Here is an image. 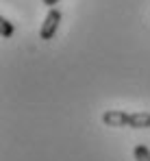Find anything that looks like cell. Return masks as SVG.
<instances>
[{"instance_id": "cell-5", "label": "cell", "mask_w": 150, "mask_h": 161, "mask_svg": "<svg viewBox=\"0 0 150 161\" xmlns=\"http://www.w3.org/2000/svg\"><path fill=\"white\" fill-rule=\"evenodd\" d=\"M42 2H44V4H46V7H54V4H57V2H59V0H42Z\"/></svg>"}, {"instance_id": "cell-3", "label": "cell", "mask_w": 150, "mask_h": 161, "mask_svg": "<svg viewBox=\"0 0 150 161\" xmlns=\"http://www.w3.org/2000/svg\"><path fill=\"white\" fill-rule=\"evenodd\" d=\"M133 155H135V161H150V148L144 144H137L133 148Z\"/></svg>"}, {"instance_id": "cell-4", "label": "cell", "mask_w": 150, "mask_h": 161, "mask_svg": "<svg viewBox=\"0 0 150 161\" xmlns=\"http://www.w3.org/2000/svg\"><path fill=\"white\" fill-rule=\"evenodd\" d=\"M13 31H15V28H13V24H11L7 18H2V37H4V39H9V37L13 35Z\"/></svg>"}, {"instance_id": "cell-2", "label": "cell", "mask_w": 150, "mask_h": 161, "mask_svg": "<svg viewBox=\"0 0 150 161\" xmlns=\"http://www.w3.org/2000/svg\"><path fill=\"white\" fill-rule=\"evenodd\" d=\"M59 22H61V11L54 9V7H50L48 15H46L44 24L39 28V39H52L54 33H57V28H59Z\"/></svg>"}, {"instance_id": "cell-1", "label": "cell", "mask_w": 150, "mask_h": 161, "mask_svg": "<svg viewBox=\"0 0 150 161\" xmlns=\"http://www.w3.org/2000/svg\"><path fill=\"white\" fill-rule=\"evenodd\" d=\"M102 124L107 126H128V129H150V113L148 111H122L111 109L102 113Z\"/></svg>"}]
</instances>
